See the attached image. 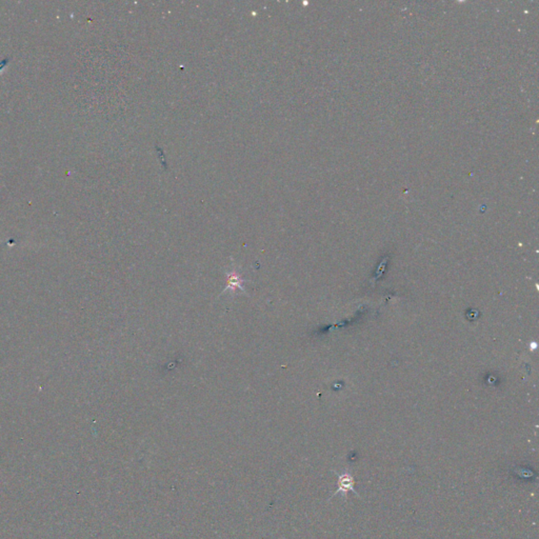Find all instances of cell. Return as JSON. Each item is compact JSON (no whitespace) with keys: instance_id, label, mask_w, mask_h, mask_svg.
Segmentation results:
<instances>
[{"instance_id":"cell-1","label":"cell","mask_w":539,"mask_h":539,"mask_svg":"<svg viewBox=\"0 0 539 539\" xmlns=\"http://www.w3.org/2000/svg\"><path fill=\"white\" fill-rule=\"evenodd\" d=\"M337 477H338V480H337V490L335 493L332 495L331 498L335 497L337 494H342L344 500H347V495H348V492H353L354 494H356L358 497H359V494L357 493V492L355 491L354 489V485H355V480H354V477L352 475V473H350L348 471L344 472V473H339V472H336V471H333Z\"/></svg>"},{"instance_id":"cell-2","label":"cell","mask_w":539,"mask_h":539,"mask_svg":"<svg viewBox=\"0 0 539 539\" xmlns=\"http://www.w3.org/2000/svg\"><path fill=\"white\" fill-rule=\"evenodd\" d=\"M227 288L226 291L230 290L231 292H235L236 290L243 291V280L241 278V275L237 272H231L228 274L227 279Z\"/></svg>"}]
</instances>
